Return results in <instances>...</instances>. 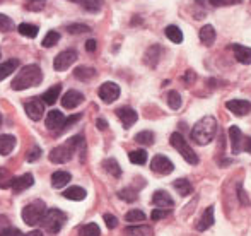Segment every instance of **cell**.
Returning <instances> with one entry per match:
<instances>
[{
    "label": "cell",
    "instance_id": "6da1fadb",
    "mask_svg": "<svg viewBox=\"0 0 251 236\" xmlns=\"http://www.w3.org/2000/svg\"><path fill=\"white\" fill-rule=\"evenodd\" d=\"M219 132V123H217V118L212 117V115H207V117L200 118L199 122L193 125L192 129V140L199 146H207L210 144L212 140L215 139Z\"/></svg>",
    "mask_w": 251,
    "mask_h": 236
},
{
    "label": "cell",
    "instance_id": "7a4b0ae2",
    "mask_svg": "<svg viewBox=\"0 0 251 236\" xmlns=\"http://www.w3.org/2000/svg\"><path fill=\"white\" fill-rule=\"evenodd\" d=\"M41 80H43V72H41L40 65L31 63V65L23 67V69L16 74L10 87H12L14 91H24V89H29V87L40 86Z\"/></svg>",
    "mask_w": 251,
    "mask_h": 236
},
{
    "label": "cell",
    "instance_id": "3957f363",
    "mask_svg": "<svg viewBox=\"0 0 251 236\" xmlns=\"http://www.w3.org/2000/svg\"><path fill=\"white\" fill-rule=\"evenodd\" d=\"M65 223H67V214L63 212V210L53 207V209H47V212H45V216H43V219H41L40 224L45 228L47 233L56 235L60 230H62Z\"/></svg>",
    "mask_w": 251,
    "mask_h": 236
},
{
    "label": "cell",
    "instance_id": "277c9868",
    "mask_svg": "<svg viewBox=\"0 0 251 236\" xmlns=\"http://www.w3.org/2000/svg\"><path fill=\"white\" fill-rule=\"evenodd\" d=\"M45 212H47V206H45L43 200H34V202L27 204L26 207L21 212V217L23 221L27 224V226H38L43 219Z\"/></svg>",
    "mask_w": 251,
    "mask_h": 236
},
{
    "label": "cell",
    "instance_id": "5b68a950",
    "mask_svg": "<svg viewBox=\"0 0 251 236\" xmlns=\"http://www.w3.org/2000/svg\"><path fill=\"white\" fill-rule=\"evenodd\" d=\"M169 142H171V146L175 147L176 151H178L179 154L183 156V159L186 161L188 164H199V156H197L195 151L190 147V144L185 140V137L181 135L179 132H175L171 133V137H169Z\"/></svg>",
    "mask_w": 251,
    "mask_h": 236
},
{
    "label": "cell",
    "instance_id": "8992f818",
    "mask_svg": "<svg viewBox=\"0 0 251 236\" xmlns=\"http://www.w3.org/2000/svg\"><path fill=\"white\" fill-rule=\"evenodd\" d=\"M77 58L79 57H77L75 50H63L56 55L55 60H53V69H55L56 72H63V70L70 69V65H74V63L77 62Z\"/></svg>",
    "mask_w": 251,
    "mask_h": 236
},
{
    "label": "cell",
    "instance_id": "52a82bcc",
    "mask_svg": "<svg viewBox=\"0 0 251 236\" xmlns=\"http://www.w3.org/2000/svg\"><path fill=\"white\" fill-rule=\"evenodd\" d=\"M151 170L154 171V173L166 177V175H171L173 171H175V164H173V161L169 159V157L162 156V154H157V156L152 157Z\"/></svg>",
    "mask_w": 251,
    "mask_h": 236
},
{
    "label": "cell",
    "instance_id": "ba28073f",
    "mask_svg": "<svg viewBox=\"0 0 251 236\" xmlns=\"http://www.w3.org/2000/svg\"><path fill=\"white\" fill-rule=\"evenodd\" d=\"M74 153H75V151H74L69 144H62V146L51 149L50 161H51V163H55V164H65V163H69V161L72 159Z\"/></svg>",
    "mask_w": 251,
    "mask_h": 236
},
{
    "label": "cell",
    "instance_id": "9c48e42d",
    "mask_svg": "<svg viewBox=\"0 0 251 236\" xmlns=\"http://www.w3.org/2000/svg\"><path fill=\"white\" fill-rule=\"evenodd\" d=\"M24 110H26L27 117L33 122H40L45 115V103L41 98H31L26 105H24Z\"/></svg>",
    "mask_w": 251,
    "mask_h": 236
},
{
    "label": "cell",
    "instance_id": "30bf717a",
    "mask_svg": "<svg viewBox=\"0 0 251 236\" xmlns=\"http://www.w3.org/2000/svg\"><path fill=\"white\" fill-rule=\"evenodd\" d=\"M120 86L116 82H104L100 86V91H98V94H100V98L104 103H113V101H116L120 98Z\"/></svg>",
    "mask_w": 251,
    "mask_h": 236
},
{
    "label": "cell",
    "instance_id": "8fae6325",
    "mask_svg": "<svg viewBox=\"0 0 251 236\" xmlns=\"http://www.w3.org/2000/svg\"><path fill=\"white\" fill-rule=\"evenodd\" d=\"M63 122H65V115L58 110H51L47 113V118H45V125H47L48 130H53V132L60 133L63 129Z\"/></svg>",
    "mask_w": 251,
    "mask_h": 236
},
{
    "label": "cell",
    "instance_id": "7c38bea8",
    "mask_svg": "<svg viewBox=\"0 0 251 236\" xmlns=\"http://www.w3.org/2000/svg\"><path fill=\"white\" fill-rule=\"evenodd\" d=\"M226 108L236 117H246L248 113H251V103L248 100H231L226 103Z\"/></svg>",
    "mask_w": 251,
    "mask_h": 236
},
{
    "label": "cell",
    "instance_id": "4fadbf2b",
    "mask_svg": "<svg viewBox=\"0 0 251 236\" xmlns=\"http://www.w3.org/2000/svg\"><path fill=\"white\" fill-rule=\"evenodd\" d=\"M116 117L122 120L123 127L128 130L130 127H132L133 123L139 120V113H137V111L133 110V108H130V106H122V108H118V110H116Z\"/></svg>",
    "mask_w": 251,
    "mask_h": 236
},
{
    "label": "cell",
    "instance_id": "5bb4252c",
    "mask_svg": "<svg viewBox=\"0 0 251 236\" xmlns=\"http://www.w3.org/2000/svg\"><path fill=\"white\" fill-rule=\"evenodd\" d=\"M82 101H84L82 93H79V91H75V89H70L62 96V106L67 108V110H74V108L79 106Z\"/></svg>",
    "mask_w": 251,
    "mask_h": 236
},
{
    "label": "cell",
    "instance_id": "9a60e30c",
    "mask_svg": "<svg viewBox=\"0 0 251 236\" xmlns=\"http://www.w3.org/2000/svg\"><path fill=\"white\" fill-rule=\"evenodd\" d=\"M152 204L155 207H159V209H171V207H175V200L171 199V195L166 190H155L154 195H152Z\"/></svg>",
    "mask_w": 251,
    "mask_h": 236
},
{
    "label": "cell",
    "instance_id": "2e32d148",
    "mask_svg": "<svg viewBox=\"0 0 251 236\" xmlns=\"http://www.w3.org/2000/svg\"><path fill=\"white\" fill-rule=\"evenodd\" d=\"M243 132L239 130V127L236 125H231L229 127V140H231V149H232V154H239L243 151Z\"/></svg>",
    "mask_w": 251,
    "mask_h": 236
},
{
    "label": "cell",
    "instance_id": "e0dca14e",
    "mask_svg": "<svg viewBox=\"0 0 251 236\" xmlns=\"http://www.w3.org/2000/svg\"><path fill=\"white\" fill-rule=\"evenodd\" d=\"M231 50L234 52V58L238 60L239 63H243V65H250L251 63V48L250 47H245V45H239V43H232Z\"/></svg>",
    "mask_w": 251,
    "mask_h": 236
},
{
    "label": "cell",
    "instance_id": "ac0fdd59",
    "mask_svg": "<svg viewBox=\"0 0 251 236\" xmlns=\"http://www.w3.org/2000/svg\"><path fill=\"white\" fill-rule=\"evenodd\" d=\"M33 183H34V177H33V175H31V173H24V175H21V177H17V178L12 180V186H10V188H12L16 193H21V192H24V190L29 188V186H33Z\"/></svg>",
    "mask_w": 251,
    "mask_h": 236
},
{
    "label": "cell",
    "instance_id": "d6986e66",
    "mask_svg": "<svg viewBox=\"0 0 251 236\" xmlns=\"http://www.w3.org/2000/svg\"><path fill=\"white\" fill-rule=\"evenodd\" d=\"M161 55H162L161 45H152L149 50L146 52V55H144V62H146V65H149L154 69V67L159 63V60H161Z\"/></svg>",
    "mask_w": 251,
    "mask_h": 236
},
{
    "label": "cell",
    "instance_id": "ffe728a7",
    "mask_svg": "<svg viewBox=\"0 0 251 236\" xmlns=\"http://www.w3.org/2000/svg\"><path fill=\"white\" fill-rule=\"evenodd\" d=\"M215 223V219H214V206H210V207H207L205 209V212L201 214V217H200V221L197 223V231H207L208 228H212V224Z\"/></svg>",
    "mask_w": 251,
    "mask_h": 236
},
{
    "label": "cell",
    "instance_id": "44dd1931",
    "mask_svg": "<svg viewBox=\"0 0 251 236\" xmlns=\"http://www.w3.org/2000/svg\"><path fill=\"white\" fill-rule=\"evenodd\" d=\"M16 137L10 133H3L0 135V156H9L16 147Z\"/></svg>",
    "mask_w": 251,
    "mask_h": 236
},
{
    "label": "cell",
    "instance_id": "7402d4cb",
    "mask_svg": "<svg viewBox=\"0 0 251 236\" xmlns=\"http://www.w3.org/2000/svg\"><path fill=\"white\" fill-rule=\"evenodd\" d=\"M17 67H19V60L17 58H9L0 63V82H2L3 79H7L12 72H16Z\"/></svg>",
    "mask_w": 251,
    "mask_h": 236
},
{
    "label": "cell",
    "instance_id": "603a6c76",
    "mask_svg": "<svg viewBox=\"0 0 251 236\" xmlns=\"http://www.w3.org/2000/svg\"><path fill=\"white\" fill-rule=\"evenodd\" d=\"M199 36H200V41L205 45V47H212V45H214V41H215V36H217V33H215L214 26H210V24H205V26L200 29Z\"/></svg>",
    "mask_w": 251,
    "mask_h": 236
},
{
    "label": "cell",
    "instance_id": "cb8c5ba5",
    "mask_svg": "<svg viewBox=\"0 0 251 236\" xmlns=\"http://www.w3.org/2000/svg\"><path fill=\"white\" fill-rule=\"evenodd\" d=\"M70 180H72V175L69 171H55L51 175V186L53 188H63Z\"/></svg>",
    "mask_w": 251,
    "mask_h": 236
},
{
    "label": "cell",
    "instance_id": "d4e9b609",
    "mask_svg": "<svg viewBox=\"0 0 251 236\" xmlns=\"http://www.w3.org/2000/svg\"><path fill=\"white\" fill-rule=\"evenodd\" d=\"M152 228L147 224H137V226H128L125 228L126 236H152Z\"/></svg>",
    "mask_w": 251,
    "mask_h": 236
},
{
    "label": "cell",
    "instance_id": "484cf974",
    "mask_svg": "<svg viewBox=\"0 0 251 236\" xmlns=\"http://www.w3.org/2000/svg\"><path fill=\"white\" fill-rule=\"evenodd\" d=\"M102 168H104L106 173H109L111 177H115V178L122 177V168H120L118 161H116L115 157H108V159L102 161Z\"/></svg>",
    "mask_w": 251,
    "mask_h": 236
},
{
    "label": "cell",
    "instance_id": "4316f807",
    "mask_svg": "<svg viewBox=\"0 0 251 236\" xmlns=\"http://www.w3.org/2000/svg\"><path fill=\"white\" fill-rule=\"evenodd\" d=\"M86 190L82 188V186H70V188H67L65 192H63V197H65L67 200H75V202H80V200L86 199Z\"/></svg>",
    "mask_w": 251,
    "mask_h": 236
},
{
    "label": "cell",
    "instance_id": "83f0119b",
    "mask_svg": "<svg viewBox=\"0 0 251 236\" xmlns=\"http://www.w3.org/2000/svg\"><path fill=\"white\" fill-rule=\"evenodd\" d=\"M173 186H175L176 192H178L181 197H188L190 193L193 192L192 183H190L186 178H178V180H175V182H173Z\"/></svg>",
    "mask_w": 251,
    "mask_h": 236
},
{
    "label": "cell",
    "instance_id": "f1b7e54d",
    "mask_svg": "<svg viewBox=\"0 0 251 236\" xmlns=\"http://www.w3.org/2000/svg\"><path fill=\"white\" fill-rule=\"evenodd\" d=\"M60 93H62V86H60V84H56V86L50 87V89H48L47 93L41 96V100H43L45 105H55L56 100L60 98Z\"/></svg>",
    "mask_w": 251,
    "mask_h": 236
},
{
    "label": "cell",
    "instance_id": "f546056e",
    "mask_svg": "<svg viewBox=\"0 0 251 236\" xmlns=\"http://www.w3.org/2000/svg\"><path fill=\"white\" fill-rule=\"evenodd\" d=\"M67 144H69V146L72 147L74 151H79L80 157L84 159V153H86V139H84V135H74V137H70V139L67 140Z\"/></svg>",
    "mask_w": 251,
    "mask_h": 236
},
{
    "label": "cell",
    "instance_id": "4dcf8cb0",
    "mask_svg": "<svg viewBox=\"0 0 251 236\" xmlns=\"http://www.w3.org/2000/svg\"><path fill=\"white\" fill-rule=\"evenodd\" d=\"M74 76H75L79 80H91V79H94V77H96V70H94L93 67L80 65V67H77V69L74 70Z\"/></svg>",
    "mask_w": 251,
    "mask_h": 236
},
{
    "label": "cell",
    "instance_id": "1f68e13d",
    "mask_svg": "<svg viewBox=\"0 0 251 236\" xmlns=\"http://www.w3.org/2000/svg\"><path fill=\"white\" fill-rule=\"evenodd\" d=\"M70 2L79 3V5L84 7L87 12H93V14H96L101 10V0H70Z\"/></svg>",
    "mask_w": 251,
    "mask_h": 236
},
{
    "label": "cell",
    "instance_id": "d6a6232c",
    "mask_svg": "<svg viewBox=\"0 0 251 236\" xmlns=\"http://www.w3.org/2000/svg\"><path fill=\"white\" fill-rule=\"evenodd\" d=\"M164 34L168 36L169 41H173V43H181L183 41V33L181 29H179L178 26H175V24H171V26H168L164 29Z\"/></svg>",
    "mask_w": 251,
    "mask_h": 236
},
{
    "label": "cell",
    "instance_id": "836d02e7",
    "mask_svg": "<svg viewBox=\"0 0 251 236\" xmlns=\"http://www.w3.org/2000/svg\"><path fill=\"white\" fill-rule=\"evenodd\" d=\"M17 31H19L23 36H26V38H36L38 36V26H34V24H29V23H23V24H19L17 26Z\"/></svg>",
    "mask_w": 251,
    "mask_h": 236
},
{
    "label": "cell",
    "instance_id": "e575fe53",
    "mask_svg": "<svg viewBox=\"0 0 251 236\" xmlns=\"http://www.w3.org/2000/svg\"><path fill=\"white\" fill-rule=\"evenodd\" d=\"M128 159L133 164H146L147 163V151L146 149H135L128 153Z\"/></svg>",
    "mask_w": 251,
    "mask_h": 236
},
{
    "label": "cell",
    "instance_id": "d590c367",
    "mask_svg": "<svg viewBox=\"0 0 251 236\" xmlns=\"http://www.w3.org/2000/svg\"><path fill=\"white\" fill-rule=\"evenodd\" d=\"M154 132H151V130H142V132H139L135 135V142L142 144V146H152L154 144Z\"/></svg>",
    "mask_w": 251,
    "mask_h": 236
},
{
    "label": "cell",
    "instance_id": "8d00e7d4",
    "mask_svg": "<svg viewBox=\"0 0 251 236\" xmlns=\"http://www.w3.org/2000/svg\"><path fill=\"white\" fill-rule=\"evenodd\" d=\"M118 197L122 200H125V202H135V200L139 199V192H137L135 188H132V186H126V188L120 190Z\"/></svg>",
    "mask_w": 251,
    "mask_h": 236
},
{
    "label": "cell",
    "instance_id": "74e56055",
    "mask_svg": "<svg viewBox=\"0 0 251 236\" xmlns=\"http://www.w3.org/2000/svg\"><path fill=\"white\" fill-rule=\"evenodd\" d=\"M79 235L80 236H100L101 230L96 223H87V224H84V226L79 228Z\"/></svg>",
    "mask_w": 251,
    "mask_h": 236
},
{
    "label": "cell",
    "instance_id": "f35d334b",
    "mask_svg": "<svg viewBox=\"0 0 251 236\" xmlns=\"http://www.w3.org/2000/svg\"><path fill=\"white\" fill-rule=\"evenodd\" d=\"M168 105L171 110H179L183 105V100H181V94L178 91H169L168 93Z\"/></svg>",
    "mask_w": 251,
    "mask_h": 236
},
{
    "label": "cell",
    "instance_id": "ab89813d",
    "mask_svg": "<svg viewBox=\"0 0 251 236\" xmlns=\"http://www.w3.org/2000/svg\"><path fill=\"white\" fill-rule=\"evenodd\" d=\"M125 221L126 223H144V221H146V214L139 209H132L126 212Z\"/></svg>",
    "mask_w": 251,
    "mask_h": 236
},
{
    "label": "cell",
    "instance_id": "60d3db41",
    "mask_svg": "<svg viewBox=\"0 0 251 236\" xmlns=\"http://www.w3.org/2000/svg\"><path fill=\"white\" fill-rule=\"evenodd\" d=\"M58 41H60V33H56V31H48L41 45H43L45 48H51V47H55Z\"/></svg>",
    "mask_w": 251,
    "mask_h": 236
},
{
    "label": "cell",
    "instance_id": "b9f144b4",
    "mask_svg": "<svg viewBox=\"0 0 251 236\" xmlns=\"http://www.w3.org/2000/svg\"><path fill=\"white\" fill-rule=\"evenodd\" d=\"M14 177L9 173V170L5 168H0V188H10L12 186Z\"/></svg>",
    "mask_w": 251,
    "mask_h": 236
},
{
    "label": "cell",
    "instance_id": "7bdbcfd3",
    "mask_svg": "<svg viewBox=\"0 0 251 236\" xmlns=\"http://www.w3.org/2000/svg\"><path fill=\"white\" fill-rule=\"evenodd\" d=\"M67 31L70 34H80V33H91V27L87 24H69Z\"/></svg>",
    "mask_w": 251,
    "mask_h": 236
},
{
    "label": "cell",
    "instance_id": "ee69618b",
    "mask_svg": "<svg viewBox=\"0 0 251 236\" xmlns=\"http://www.w3.org/2000/svg\"><path fill=\"white\" fill-rule=\"evenodd\" d=\"M12 29H14V21L9 16H5V14H0V31L7 33V31H12Z\"/></svg>",
    "mask_w": 251,
    "mask_h": 236
},
{
    "label": "cell",
    "instance_id": "f6af8a7d",
    "mask_svg": "<svg viewBox=\"0 0 251 236\" xmlns=\"http://www.w3.org/2000/svg\"><path fill=\"white\" fill-rule=\"evenodd\" d=\"M40 157H41V149L38 146H33L26 153V161H27V163H34V161H38Z\"/></svg>",
    "mask_w": 251,
    "mask_h": 236
},
{
    "label": "cell",
    "instance_id": "bcb514c9",
    "mask_svg": "<svg viewBox=\"0 0 251 236\" xmlns=\"http://www.w3.org/2000/svg\"><path fill=\"white\" fill-rule=\"evenodd\" d=\"M45 7V0H26V9L33 10V12H40Z\"/></svg>",
    "mask_w": 251,
    "mask_h": 236
},
{
    "label": "cell",
    "instance_id": "7dc6e473",
    "mask_svg": "<svg viewBox=\"0 0 251 236\" xmlns=\"http://www.w3.org/2000/svg\"><path fill=\"white\" fill-rule=\"evenodd\" d=\"M10 228H12L10 221L7 219L5 216H0V236H7V235H9Z\"/></svg>",
    "mask_w": 251,
    "mask_h": 236
},
{
    "label": "cell",
    "instance_id": "c3c4849f",
    "mask_svg": "<svg viewBox=\"0 0 251 236\" xmlns=\"http://www.w3.org/2000/svg\"><path fill=\"white\" fill-rule=\"evenodd\" d=\"M238 197H239V202H241V206H246V207L251 206V202H250V199H248V193L245 192V188H243L241 183L238 185Z\"/></svg>",
    "mask_w": 251,
    "mask_h": 236
},
{
    "label": "cell",
    "instance_id": "681fc988",
    "mask_svg": "<svg viewBox=\"0 0 251 236\" xmlns=\"http://www.w3.org/2000/svg\"><path fill=\"white\" fill-rule=\"evenodd\" d=\"M102 219H104L108 230H115V228L118 226V219H116V216H113V214H104Z\"/></svg>",
    "mask_w": 251,
    "mask_h": 236
},
{
    "label": "cell",
    "instance_id": "f907efd6",
    "mask_svg": "<svg viewBox=\"0 0 251 236\" xmlns=\"http://www.w3.org/2000/svg\"><path fill=\"white\" fill-rule=\"evenodd\" d=\"M214 7H226V5H236V3H241L243 0H208Z\"/></svg>",
    "mask_w": 251,
    "mask_h": 236
},
{
    "label": "cell",
    "instance_id": "816d5d0a",
    "mask_svg": "<svg viewBox=\"0 0 251 236\" xmlns=\"http://www.w3.org/2000/svg\"><path fill=\"white\" fill-rule=\"evenodd\" d=\"M80 118H82V115H80V113H75V115H72V117L65 118V122H63V129H62V132H63V130L69 129V127H72L74 123H77Z\"/></svg>",
    "mask_w": 251,
    "mask_h": 236
},
{
    "label": "cell",
    "instance_id": "f5cc1de1",
    "mask_svg": "<svg viewBox=\"0 0 251 236\" xmlns=\"http://www.w3.org/2000/svg\"><path fill=\"white\" fill-rule=\"evenodd\" d=\"M168 216V210L166 209H154L151 214V219L152 221H159V219H164V217Z\"/></svg>",
    "mask_w": 251,
    "mask_h": 236
},
{
    "label": "cell",
    "instance_id": "db71d44e",
    "mask_svg": "<svg viewBox=\"0 0 251 236\" xmlns=\"http://www.w3.org/2000/svg\"><path fill=\"white\" fill-rule=\"evenodd\" d=\"M183 79H185L186 84H193V82H195V79H197V74L193 72V70H186V74H185V77H183Z\"/></svg>",
    "mask_w": 251,
    "mask_h": 236
},
{
    "label": "cell",
    "instance_id": "11a10c76",
    "mask_svg": "<svg viewBox=\"0 0 251 236\" xmlns=\"http://www.w3.org/2000/svg\"><path fill=\"white\" fill-rule=\"evenodd\" d=\"M96 48H98L96 40H87V43H86V50L89 52V53H93V52H96Z\"/></svg>",
    "mask_w": 251,
    "mask_h": 236
},
{
    "label": "cell",
    "instance_id": "9f6ffc18",
    "mask_svg": "<svg viewBox=\"0 0 251 236\" xmlns=\"http://www.w3.org/2000/svg\"><path fill=\"white\" fill-rule=\"evenodd\" d=\"M243 149L248 154H251V137H245V139H243Z\"/></svg>",
    "mask_w": 251,
    "mask_h": 236
},
{
    "label": "cell",
    "instance_id": "6f0895ef",
    "mask_svg": "<svg viewBox=\"0 0 251 236\" xmlns=\"http://www.w3.org/2000/svg\"><path fill=\"white\" fill-rule=\"evenodd\" d=\"M96 127L100 130H106V129H108V122H106L104 118H98L96 120Z\"/></svg>",
    "mask_w": 251,
    "mask_h": 236
},
{
    "label": "cell",
    "instance_id": "680465c9",
    "mask_svg": "<svg viewBox=\"0 0 251 236\" xmlns=\"http://www.w3.org/2000/svg\"><path fill=\"white\" fill-rule=\"evenodd\" d=\"M7 236H23V233H21V231L19 230H17V228H10V231H9V235H7Z\"/></svg>",
    "mask_w": 251,
    "mask_h": 236
},
{
    "label": "cell",
    "instance_id": "91938a15",
    "mask_svg": "<svg viewBox=\"0 0 251 236\" xmlns=\"http://www.w3.org/2000/svg\"><path fill=\"white\" fill-rule=\"evenodd\" d=\"M24 236H45L43 235V231H40V230H34V231H29L27 235H24Z\"/></svg>",
    "mask_w": 251,
    "mask_h": 236
},
{
    "label": "cell",
    "instance_id": "94428289",
    "mask_svg": "<svg viewBox=\"0 0 251 236\" xmlns=\"http://www.w3.org/2000/svg\"><path fill=\"white\" fill-rule=\"evenodd\" d=\"M2 122H3V118H2V113H0V127H2Z\"/></svg>",
    "mask_w": 251,
    "mask_h": 236
},
{
    "label": "cell",
    "instance_id": "6125c7cd",
    "mask_svg": "<svg viewBox=\"0 0 251 236\" xmlns=\"http://www.w3.org/2000/svg\"><path fill=\"white\" fill-rule=\"evenodd\" d=\"M5 2H10V0H0V3H5Z\"/></svg>",
    "mask_w": 251,
    "mask_h": 236
},
{
    "label": "cell",
    "instance_id": "be15d7a7",
    "mask_svg": "<svg viewBox=\"0 0 251 236\" xmlns=\"http://www.w3.org/2000/svg\"><path fill=\"white\" fill-rule=\"evenodd\" d=\"M0 57H2V53H0Z\"/></svg>",
    "mask_w": 251,
    "mask_h": 236
}]
</instances>
